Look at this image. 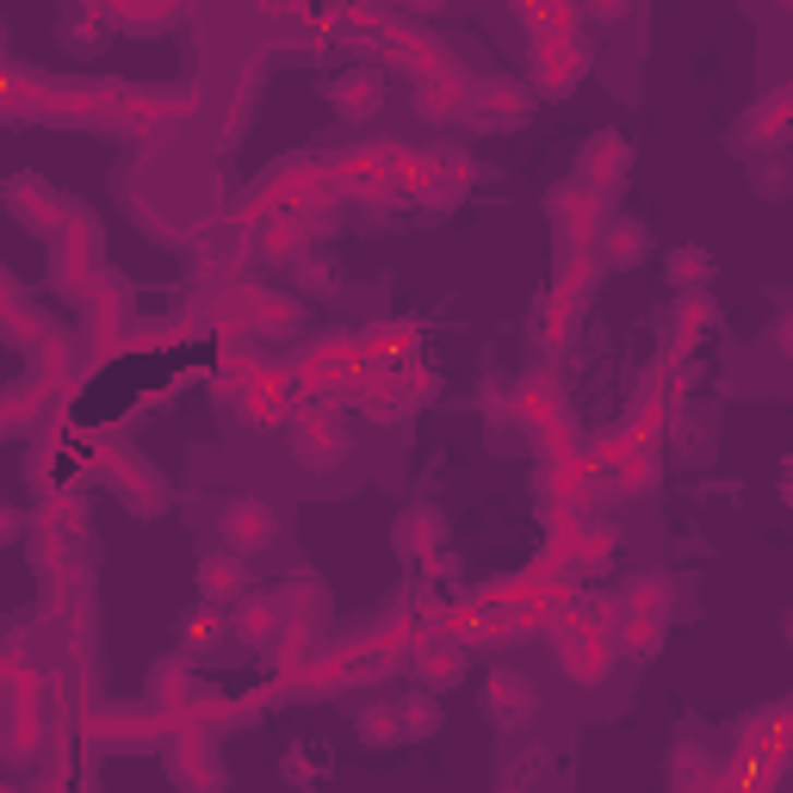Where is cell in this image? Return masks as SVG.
Instances as JSON below:
<instances>
[{"label":"cell","mask_w":793,"mask_h":793,"mask_svg":"<svg viewBox=\"0 0 793 793\" xmlns=\"http://www.w3.org/2000/svg\"><path fill=\"white\" fill-rule=\"evenodd\" d=\"M273 540V508L254 503V496H242V503L224 508V545H230L236 558H249V552H261V545Z\"/></svg>","instance_id":"obj_2"},{"label":"cell","mask_w":793,"mask_h":793,"mask_svg":"<svg viewBox=\"0 0 793 793\" xmlns=\"http://www.w3.org/2000/svg\"><path fill=\"white\" fill-rule=\"evenodd\" d=\"M533 707H540V700H533V688H527V676H515V670H496V676L484 682V719L490 725H527V719H533Z\"/></svg>","instance_id":"obj_1"},{"label":"cell","mask_w":793,"mask_h":793,"mask_svg":"<svg viewBox=\"0 0 793 793\" xmlns=\"http://www.w3.org/2000/svg\"><path fill=\"white\" fill-rule=\"evenodd\" d=\"M422 676L434 682V688H441V682H459L465 676V651L459 645H428L422 651Z\"/></svg>","instance_id":"obj_5"},{"label":"cell","mask_w":793,"mask_h":793,"mask_svg":"<svg viewBox=\"0 0 793 793\" xmlns=\"http://www.w3.org/2000/svg\"><path fill=\"white\" fill-rule=\"evenodd\" d=\"M639 249H651L645 230H639V224H620V230H614V261H639Z\"/></svg>","instance_id":"obj_7"},{"label":"cell","mask_w":793,"mask_h":793,"mask_svg":"<svg viewBox=\"0 0 793 793\" xmlns=\"http://www.w3.org/2000/svg\"><path fill=\"white\" fill-rule=\"evenodd\" d=\"M676 279H700V273H707V254H676Z\"/></svg>","instance_id":"obj_9"},{"label":"cell","mask_w":793,"mask_h":793,"mask_svg":"<svg viewBox=\"0 0 793 793\" xmlns=\"http://www.w3.org/2000/svg\"><path fill=\"white\" fill-rule=\"evenodd\" d=\"M404 725H409V732H434V700H409Z\"/></svg>","instance_id":"obj_8"},{"label":"cell","mask_w":793,"mask_h":793,"mask_svg":"<svg viewBox=\"0 0 793 793\" xmlns=\"http://www.w3.org/2000/svg\"><path fill=\"white\" fill-rule=\"evenodd\" d=\"M781 341H788V353H793V316H788V323H781Z\"/></svg>","instance_id":"obj_10"},{"label":"cell","mask_w":793,"mask_h":793,"mask_svg":"<svg viewBox=\"0 0 793 793\" xmlns=\"http://www.w3.org/2000/svg\"><path fill=\"white\" fill-rule=\"evenodd\" d=\"M329 94H335V112L367 118V112H379V94H385V81H379V75H367V69H353V75H341V81H335Z\"/></svg>","instance_id":"obj_3"},{"label":"cell","mask_w":793,"mask_h":793,"mask_svg":"<svg viewBox=\"0 0 793 793\" xmlns=\"http://www.w3.org/2000/svg\"><path fill=\"white\" fill-rule=\"evenodd\" d=\"M199 582L212 589V601L242 596V570H236V552H217V558H205V564H199Z\"/></svg>","instance_id":"obj_4"},{"label":"cell","mask_w":793,"mask_h":793,"mask_svg":"<svg viewBox=\"0 0 793 793\" xmlns=\"http://www.w3.org/2000/svg\"><path fill=\"white\" fill-rule=\"evenodd\" d=\"M397 732H404V713H397V707H367V713H360V737H367V744H391Z\"/></svg>","instance_id":"obj_6"}]
</instances>
